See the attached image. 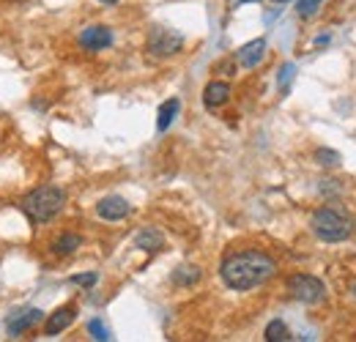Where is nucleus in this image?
Wrapping results in <instances>:
<instances>
[{
  "instance_id": "nucleus-17",
  "label": "nucleus",
  "mask_w": 356,
  "mask_h": 342,
  "mask_svg": "<svg viewBox=\"0 0 356 342\" xmlns=\"http://www.w3.org/2000/svg\"><path fill=\"white\" fill-rule=\"evenodd\" d=\"M293 77H296V66H293V63H285V66L280 69V74H277V86H280V93H282V96L291 90Z\"/></svg>"
},
{
  "instance_id": "nucleus-16",
  "label": "nucleus",
  "mask_w": 356,
  "mask_h": 342,
  "mask_svg": "<svg viewBox=\"0 0 356 342\" xmlns=\"http://www.w3.org/2000/svg\"><path fill=\"white\" fill-rule=\"evenodd\" d=\"M266 340L268 342H288L291 340V332H288V326L282 323V320H271L266 326Z\"/></svg>"
},
{
  "instance_id": "nucleus-12",
  "label": "nucleus",
  "mask_w": 356,
  "mask_h": 342,
  "mask_svg": "<svg viewBox=\"0 0 356 342\" xmlns=\"http://www.w3.org/2000/svg\"><path fill=\"white\" fill-rule=\"evenodd\" d=\"M227 99H230V86L227 83H209L206 90H203V101H206L209 110L222 107Z\"/></svg>"
},
{
  "instance_id": "nucleus-5",
  "label": "nucleus",
  "mask_w": 356,
  "mask_h": 342,
  "mask_svg": "<svg viewBox=\"0 0 356 342\" xmlns=\"http://www.w3.org/2000/svg\"><path fill=\"white\" fill-rule=\"evenodd\" d=\"M145 47H148V52L154 58H173L184 47V36L178 31H173V28H154Z\"/></svg>"
},
{
  "instance_id": "nucleus-2",
  "label": "nucleus",
  "mask_w": 356,
  "mask_h": 342,
  "mask_svg": "<svg viewBox=\"0 0 356 342\" xmlns=\"http://www.w3.org/2000/svg\"><path fill=\"white\" fill-rule=\"evenodd\" d=\"M63 206H66V192H63L60 186H52V184L33 189V192L22 200L25 214L31 216V222H36V225H44L52 216H58Z\"/></svg>"
},
{
  "instance_id": "nucleus-21",
  "label": "nucleus",
  "mask_w": 356,
  "mask_h": 342,
  "mask_svg": "<svg viewBox=\"0 0 356 342\" xmlns=\"http://www.w3.org/2000/svg\"><path fill=\"white\" fill-rule=\"evenodd\" d=\"M96 271H88V274H77V277H72V282L74 285H80V288H90V285H96Z\"/></svg>"
},
{
  "instance_id": "nucleus-6",
  "label": "nucleus",
  "mask_w": 356,
  "mask_h": 342,
  "mask_svg": "<svg viewBox=\"0 0 356 342\" xmlns=\"http://www.w3.org/2000/svg\"><path fill=\"white\" fill-rule=\"evenodd\" d=\"M42 320H44V312H42V309H36V307H25V309L8 315V320H6V332L17 337V334H22V332L39 326Z\"/></svg>"
},
{
  "instance_id": "nucleus-8",
  "label": "nucleus",
  "mask_w": 356,
  "mask_h": 342,
  "mask_svg": "<svg viewBox=\"0 0 356 342\" xmlns=\"http://www.w3.org/2000/svg\"><path fill=\"white\" fill-rule=\"evenodd\" d=\"M80 44L86 49H90V52H99V49H104V47L113 44V31L104 28V25H90V28H86L80 33Z\"/></svg>"
},
{
  "instance_id": "nucleus-18",
  "label": "nucleus",
  "mask_w": 356,
  "mask_h": 342,
  "mask_svg": "<svg viewBox=\"0 0 356 342\" xmlns=\"http://www.w3.org/2000/svg\"><path fill=\"white\" fill-rule=\"evenodd\" d=\"M88 332H90V337L93 340H99V342H107V340H113V334H110V329L104 326V320H99V318H93L88 323Z\"/></svg>"
},
{
  "instance_id": "nucleus-15",
  "label": "nucleus",
  "mask_w": 356,
  "mask_h": 342,
  "mask_svg": "<svg viewBox=\"0 0 356 342\" xmlns=\"http://www.w3.org/2000/svg\"><path fill=\"white\" fill-rule=\"evenodd\" d=\"M197 279H200V268H197V266H178L176 271H173V282H176V285H184V288L195 285Z\"/></svg>"
},
{
  "instance_id": "nucleus-9",
  "label": "nucleus",
  "mask_w": 356,
  "mask_h": 342,
  "mask_svg": "<svg viewBox=\"0 0 356 342\" xmlns=\"http://www.w3.org/2000/svg\"><path fill=\"white\" fill-rule=\"evenodd\" d=\"M74 318H77V307H72V304H66V307L55 309V312L49 315V320H47V334H49V337H55V334L66 332V329L74 323Z\"/></svg>"
},
{
  "instance_id": "nucleus-23",
  "label": "nucleus",
  "mask_w": 356,
  "mask_h": 342,
  "mask_svg": "<svg viewBox=\"0 0 356 342\" xmlns=\"http://www.w3.org/2000/svg\"><path fill=\"white\" fill-rule=\"evenodd\" d=\"M274 3H288V0H274Z\"/></svg>"
},
{
  "instance_id": "nucleus-13",
  "label": "nucleus",
  "mask_w": 356,
  "mask_h": 342,
  "mask_svg": "<svg viewBox=\"0 0 356 342\" xmlns=\"http://www.w3.org/2000/svg\"><path fill=\"white\" fill-rule=\"evenodd\" d=\"M178 110H181V101H178V99H168V101L159 107V115H156V129H159V131L170 129V124L176 121Z\"/></svg>"
},
{
  "instance_id": "nucleus-20",
  "label": "nucleus",
  "mask_w": 356,
  "mask_h": 342,
  "mask_svg": "<svg viewBox=\"0 0 356 342\" xmlns=\"http://www.w3.org/2000/svg\"><path fill=\"white\" fill-rule=\"evenodd\" d=\"M321 3L323 0H296V11H299V17H312Z\"/></svg>"
},
{
  "instance_id": "nucleus-19",
  "label": "nucleus",
  "mask_w": 356,
  "mask_h": 342,
  "mask_svg": "<svg viewBox=\"0 0 356 342\" xmlns=\"http://www.w3.org/2000/svg\"><path fill=\"white\" fill-rule=\"evenodd\" d=\"M315 159H318V165H326V168L340 165V154L337 151H329V148H318L315 151Z\"/></svg>"
},
{
  "instance_id": "nucleus-11",
  "label": "nucleus",
  "mask_w": 356,
  "mask_h": 342,
  "mask_svg": "<svg viewBox=\"0 0 356 342\" xmlns=\"http://www.w3.org/2000/svg\"><path fill=\"white\" fill-rule=\"evenodd\" d=\"M134 244H137L140 250H145V252H159V250L165 247V236H162L156 227H143V230L137 233Z\"/></svg>"
},
{
  "instance_id": "nucleus-10",
  "label": "nucleus",
  "mask_w": 356,
  "mask_h": 342,
  "mask_svg": "<svg viewBox=\"0 0 356 342\" xmlns=\"http://www.w3.org/2000/svg\"><path fill=\"white\" fill-rule=\"evenodd\" d=\"M236 58H238V63H241L244 69H255V66L266 58V42H264V39H255V42L244 44V47L236 52Z\"/></svg>"
},
{
  "instance_id": "nucleus-14",
  "label": "nucleus",
  "mask_w": 356,
  "mask_h": 342,
  "mask_svg": "<svg viewBox=\"0 0 356 342\" xmlns=\"http://www.w3.org/2000/svg\"><path fill=\"white\" fill-rule=\"evenodd\" d=\"M80 244H83L80 236H74V233H63V236L52 244V252H58V255H72L74 250H80Z\"/></svg>"
},
{
  "instance_id": "nucleus-1",
  "label": "nucleus",
  "mask_w": 356,
  "mask_h": 342,
  "mask_svg": "<svg viewBox=\"0 0 356 342\" xmlns=\"http://www.w3.org/2000/svg\"><path fill=\"white\" fill-rule=\"evenodd\" d=\"M277 271V263L258 250H244V252H233L222 260L220 274L222 282L230 291H252L258 285L268 282Z\"/></svg>"
},
{
  "instance_id": "nucleus-4",
  "label": "nucleus",
  "mask_w": 356,
  "mask_h": 342,
  "mask_svg": "<svg viewBox=\"0 0 356 342\" xmlns=\"http://www.w3.org/2000/svg\"><path fill=\"white\" fill-rule=\"evenodd\" d=\"M288 293L302 304H321L326 299V285L310 274H293L288 279Z\"/></svg>"
},
{
  "instance_id": "nucleus-22",
  "label": "nucleus",
  "mask_w": 356,
  "mask_h": 342,
  "mask_svg": "<svg viewBox=\"0 0 356 342\" xmlns=\"http://www.w3.org/2000/svg\"><path fill=\"white\" fill-rule=\"evenodd\" d=\"M99 3H107V6H113V3H118V0H99Z\"/></svg>"
},
{
  "instance_id": "nucleus-3",
  "label": "nucleus",
  "mask_w": 356,
  "mask_h": 342,
  "mask_svg": "<svg viewBox=\"0 0 356 342\" xmlns=\"http://www.w3.org/2000/svg\"><path fill=\"white\" fill-rule=\"evenodd\" d=\"M310 227L321 241L337 244V241H346V238L354 233V219L346 216L343 211H337V209L323 206V209H318V211L312 214Z\"/></svg>"
},
{
  "instance_id": "nucleus-7",
  "label": "nucleus",
  "mask_w": 356,
  "mask_h": 342,
  "mask_svg": "<svg viewBox=\"0 0 356 342\" xmlns=\"http://www.w3.org/2000/svg\"><path fill=\"white\" fill-rule=\"evenodd\" d=\"M96 214L102 216V219H107V222H118V219H127V216L132 214V206H129L124 197L110 195V197H102V200H99Z\"/></svg>"
}]
</instances>
